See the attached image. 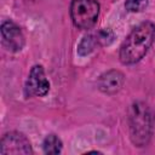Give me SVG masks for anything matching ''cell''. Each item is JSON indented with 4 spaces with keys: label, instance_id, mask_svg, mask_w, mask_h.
Returning a JSON list of instances; mask_svg holds the SVG:
<instances>
[{
    "label": "cell",
    "instance_id": "obj_2",
    "mask_svg": "<svg viewBox=\"0 0 155 155\" xmlns=\"http://www.w3.org/2000/svg\"><path fill=\"white\" fill-rule=\"evenodd\" d=\"M130 138L136 147H145L153 136L154 114L143 102H136L130 108L128 114Z\"/></svg>",
    "mask_w": 155,
    "mask_h": 155
},
{
    "label": "cell",
    "instance_id": "obj_6",
    "mask_svg": "<svg viewBox=\"0 0 155 155\" xmlns=\"http://www.w3.org/2000/svg\"><path fill=\"white\" fill-rule=\"evenodd\" d=\"M1 39L4 46L11 52H18L24 46V35L21 28L12 21H5L1 24Z\"/></svg>",
    "mask_w": 155,
    "mask_h": 155
},
{
    "label": "cell",
    "instance_id": "obj_3",
    "mask_svg": "<svg viewBox=\"0 0 155 155\" xmlns=\"http://www.w3.org/2000/svg\"><path fill=\"white\" fill-rule=\"evenodd\" d=\"M99 4L96 0H73L70 4V17L79 29H91L98 19Z\"/></svg>",
    "mask_w": 155,
    "mask_h": 155
},
{
    "label": "cell",
    "instance_id": "obj_5",
    "mask_svg": "<svg viewBox=\"0 0 155 155\" xmlns=\"http://www.w3.org/2000/svg\"><path fill=\"white\" fill-rule=\"evenodd\" d=\"M50 91V81L46 78L42 65H34L28 75V79L24 85L25 97H45Z\"/></svg>",
    "mask_w": 155,
    "mask_h": 155
},
{
    "label": "cell",
    "instance_id": "obj_8",
    "mask_svg": "<svg viewBox=\"0 0 155 155\" xmlns=\"http://www.w3.org/2000/svg\"><path fill=\"white\" fill-rule=\"evenodd\" d=\"M97 46H101L99 41H98V38H97V34H87L80 41V44L78 46V53L80 56H87Z\"/></svg>",
    "mask_w": 155,
    "mask_h": 155
},
{
    "label": "cell",
    "instance_id": "obj_4",
    "mask_svg": "<svg viewBox=\"0 0 155 155\" xmlns=\"http://www.w3.org/2000/svg\"><path fill=\"white\" fill-rule=\"evenodd\" d=\"M33 149L29 139L21 132L12 131L2 136L0 140V154L2 155H18L31 154Z\"/></svg>",
    "mask_w": 155,
    "mask_h": 155
},
{
    "label": "cell",
    "instance_id": "obj_1",
    "mask_svg": "<svg viewBox=\"0 0 155 155\" xmlns=\"http://www.w3.org/2000/svg\"><path fill=\"white\" fill-rule=\"evenodd\" d=\"M155 41V24L145 21L139 23L127 35L119 50V58L122 64L131 65L139 62Z\"/></svg>",
    "mask_w": 155,
    "mask_h": 155
},
{
    "label": "cell",
    "instance_id": "obj_10",
    "mask_svg": "<svg viewBox=\"0 0 155 155\" xmlns=\"http://www.w3.org/2000/svg\"><path fill=\"white\" fill-rule=\"evenodd\" d=\"M149 0H126L125 7L128 12H140L148 6Z\"/></svg>",
    "mask_w": 155,
    "mask_h": 155
},
{
    "label": "cell",
    "instance_id": "obj_7",
    "mask_svg": "<svg viewBox=\"0 0 155 155\" xmlns=\"http://www.w3.org/2000/svg\"><path fill=\"white\" fill-rule=\"evenodd\" d=\"M125 84V75L116 69L103 73L98 79V88L107 94H114L119 92Z\"/></svg>",
    "mask_w": 155,
    "mask_h": 155
},
{
    "label": "cell",
    "instance_id": "obj_9",
    "mask_svg": "<svg viewBox=\"0 0 155 155\" xmlns=\"http://www.w3.org/2000/svg\"><path fill=\"white\" fill-rule=\"evenodd\" d=\"M63 143L61 138L53 133L45 137L42 142V150L45 154H59L62 151Z\"/></svg>",
    "mask_w": 155,
    "mask_h": 155
}]
</instances>
